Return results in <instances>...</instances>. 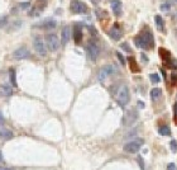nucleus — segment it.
Masks as SVG:
<instances>
[{"mask_svg": "<svg viewBox=\"0 0 177 170\" xmlns=\"http://www.w3.org/2000/svg\"><path fill=\"white\" fill-rule=\"evenodd\" d=\"M115 99H116V103L121 108H124L127 104L129 103L130 100V91H129V88L127 85H120L118 91H116V95H115Z\"/></svg>", "mask_w": 177, "mask_h": 170, "instance_id": "obj_1", "label": "nucleus"}, {"mask_svg": "<svg viewBox=\"0 0 177 170\" xmlns=\"http://www.w3.org/2000/svg\"><path fill=\"white\" fill-rule=\"evenodd\" d=\"M86 54H87V57L91 61H96L99 55H100V47L98 46L96 42L90 41L87 43V46H86Z\"/></svg>", "mask_w": 177, "mask_h": 170, "instance_id": "obj_2", "label": "nucleus"}, {"mask_svg": "<svg viewBox=\"0 0 177 170\" xmlns=\"http://www.w3.org/2000/svg\"><path fill=\"white\" fill-rule=\"evenodd\" d=\"M143 143L144 141L142 138H137V140H133L130 142H127L125 145H124V151L125 152H129V154H135L137 151H139L143 146Z\"/></svg>", "mask_w": 177, "mask_h": 170, "instance_id": "obj_3", "label": "nucleus"}, {"mask_svg": "<svg viewBox=\"0 0 177 170\" xmlns=\"http://www.w3.org/2000/svg\"><path fill=\"white\" fill-rule=\"evenodd\" d=\"M115 72H116V69L113 66V65H106V66H104V68L100 69V71L98 74V80L101 81V83H104L109 76L114 75Z\"/></svg>", "mask_w": 177, "mask_h": 170, "instance_id": "obj_4", "label": "nucleus"}, {"mask_svg": "<svg viewBox=\"0 0 177 170\" xmlns=\"http://www.w3.org/2000/svg\"><path fill=\"white\" fill-rule=\"evenodd\" d=\"M70 9L74 14H84V13H87L89 10L87 5L81 2V0H71Z\"/></svg>", "mask_w": 177, "mask_h": 170, "instance_id": "obj_5", "label": "nucleus"}, {"mask_svg": "<svg viewBox=\"0 0 177 170\" xmlns=\"http://www.w3.org/2000/svg\"><path fill=\"white\" fill-rule=\"evenodd\" d=\"M46 43H47L48 50L52 52H56L60 48V40H58V37L53 33L46 36Z\"/></svg>", "mask_w": 177, "mask_h": 170, "instance_id": "obj_6", "label": "nucleus"}, {"mask_svg": "<svg viewBox=\"0 0 177 170\" xmlns=\"http://www.w3.org/2000/svg\"><path fill=\"white\" fill-rule=\"evenodd\" d=\"M33 47L36 50V52L39 56H46L47 55V48H46V43L40 37H36L33 41Z\"/></svg>", "mask_w": 177, "mask_h": 170, "instance_id": "obj_7", "label": "nucleus"}, {"mask_svg": "<svg viewBox=\"0 0 177 170\" xmlns=\"http://www.w3.org/2000/svg\"><path fill=\"white\" fill-rule=\"evenodd\" d=\"M13 57L17 60H25L31 57V52L27 47H19L13 52Z\"/></svg>", "mask_w": 177, "mask_h": 170, "instance_id": "obj_8", "label": "nucleus"}, {"mask_svg": "<svg viewBox=\"0 0 177 170\" xmlns=\"http://www.w3.org/2000/svg\"><path fill=\"white\" fill-rule=\"evenodd\" d=\"M56 25H57V22H56V20L52 19V18H48V19H46V20H43V22H40V23L36 24L34 27L51 31V29H54V28H56Z\"/></svg>", "mask_w": 177, "mask_h": 170, "instance_id": "obj_9", "label": "nucleus"}, {"mask_svg": "<svg viewBox=\"0 0 177 170\" xmlns=\"http://www.w3.org/2000/svg\"><path fill=\"white\" fill-rule=\"evenodd\" d=\"M138 120V113L135 112L134 109H132V111H129V112H127V114H125V118H124V124H127V126H129V124H133L135 121Z\"/></svg>", "mask_w": 177, "mask_h": 170, "instance_id": "obj_10", "label": "nucleus"}, {"mask_svg": "<svg viewBox=\"0 0 177 170\" xmlns=\"http://www.w3.org/2000/svg\"><path fill=\"white\" fill-rule=\"evenodd\" d=\"M142 37H143V40H144L145 45H147V48H152V47L154 46L153 36H152V33H151V31H149V29H147V31L142 34Z\"/></svg>", "mask_w": 177, "mask_h": 170, "instance_id": "obj_11", "label": "nucleus"}, {"mask_svg": "<svg viewBox=\"0 0 177 170\" xmlns=\"http://www.w3.org/2000/svg\"><path fill=\"white\" fill-rule=\"evenodd\" d=\"M112 10L113 13L116 15V17H120L121 15V10H123V4H121L120 0H113L112 2Z\"/></svg>", "mask_w": 177, "mask_h": 170, "instance_id": "obj_12", "label": "nucleus"}, {"mask_svg": "<svg viewBox=\"0 0 177 170\" xmlns=\"http://www.w3.org/2000/svg\"><path fill=\"white\" fill-rule=\"evenodd\" d=\"M71 38V29L69 25H66V27H63L62 29V33H61V42L62 45H67Z\"/></svg>", "mask_w": 177, "mask_h": 170, "instance_id": "obj_13", "label": "nucleus"}, {"mask_svg": "<svg viewBox=\"0 0 177 170\" xmlns=\"http://www.w3.org/2000/svg\"><path fill=\"white\" fill-rule=\"evenodd\" d=\"M109 36H110L112 40H114V41H119L120 38L123 37V32L120 31V28H118L116 25H115V27H113L110 31H109Z\"/></svg>", "mask_w": 177, "mask_h": 170, "instance_id": "obj_14", "label": "nucleus"}, {"mask_svg": "<svg viewBox=\"0 0 177 170\" xmlns=\"http://www.w3.org/2000/svg\"><path fill=\"white\" fill-rule=\"evenodd\" d=\"M82 37H84V34H82V29L80 28V25L77 24V25H75V28H74V40H75V42L78 45V43H81V41H82Z\"/></svg>", "mask_w": 177, "mask_h": 170, "instance_id": "obj_15", "label": "nucleus"}, {"mask_svg": "<svg viewBox=\"0 0 177 170\" xmlns=\"http://www.w3.org/2000/svg\"><path fill=\"white\" fill-rule=\"evenodd\" d=\"M14 86L13 85H8V84H3L2 86H0V91H2V94L5 95V97H10L13 95V93H14V89H13Z\"/></svg>", "mask_w": 177, "mask_h": 170, "instance_id": "obj_16", "label": "nucleus"}, {"mask_svg": "<svg viewBox=\"0 0 177 170\" xmlns=\"http://www.w3.org/2000/svg\"><path fill=\"white\" fill-rule=\"evenodd\" d=\"M13 132L10 129H6V128H0V138L2 140H10L13 138Z\"/></svg>", "mask_w": 177, "mask_h": 170, "instance_id": "obj_17", "label": "nucleus"}, {"mask_svg": "<svg viewBox=\"0 0 177 170\" xmlns=\"http://www.w3.org/2000/svg\"><path fill=\"white\" fill-rule=\"evenodd\" d=\"M154 22H156L157 29L161 31V32H165V22H163L162 17H161V15H156V17H154Z\"/></svg>", "mask_w": 177, "mask_h": 170, "instance_id": "obj_18", "label": "nucleus"}, {"mask_svg": "<svg viewBox=\"0 0 177 170\" xmlns=\"http://www.w3.org/2000/svg\"><path fill=\"white\" fill-rule=\"evenodd\" d=\"M161 95H162V90H161L159 88H153V89L151 90V98H152L153 102L158 100V99L161 98Z\"/></svg>", "mask_w": 177, "mask_h": 170, "instance_id": "obj_19", "label": "nucleus"}, {"mask_svg": "<svg viewBox=\"0 0 177 170\" xmlns=\"http://www.w3.org/2000/svg\"><path fill=\"white\" fill-rule=\"evenodd\" d=\"M9 80H10V84L17 88L18 86V83H17V75H15V70L14 69H10L9 70Z\"/></svg>", "mask_w": 177, "mask_h": 170, "instance_id": "obj_20", "label": "nucleus"}, {"mask_svg": "<svg viewBox=\"0 0 177 170\" xmlns=\"http://www.w3.org/2000/svg\"><path fill=\"white\" fill-rule=\"evenodd\" d=\"M134 43H135V46L139 47V48H147V45H145V42L143 40L142 34H139V36H137L134 38Z\"/></svg>", "mask_w": 177, "mask_h": 170, "instance_id": "obj_21", "label": "nucleus"}, {"mask_svg": "<svg viewBox=\"0 0 177 170\" xmlns=\"http://www.w3.org/2000/svg\"><path fill=\"white\" fill-rule=\"evenodd\" d=\"M158 132L162 136H171V128L168 126H161L158 128Z\"/></svg>", "mask_w": 177, "mask_h": 170, "instance_id": "obj_22", "label": "nucleus"}, {"mask_svg": "<svg viewBox=\"0 0 177 170\" xmlns=\"http://www.w3.org/2000/svg\"><path fill=\"white\" fill-rule=\"evenodd\" d=\"M128 61H129V65H130V70H132L133 72H139V68L137 66V63H135L134 57H129Z\"/></svg>", "mask_w": 177, "mask_h": 170, "instance_id": "obj_23", "label": "nucleus"}, {"mask_svg": "<svg viewBox=\"0 0 177 170\" xmlns=\"http://www.w3.org/2000/svg\"><path fill=\"white\" fill-rule=\"evenodd\" d=\"M159 55H161L162 59H165V60H168L170 56H171V54H170L167 50H165V48H159Z\"/></svg>", "mask_w": 177, "mask_h": 170, "instance_id": "obj_24", "label": "nucleus"}, {"mask_svg": "<svg viewBox=\"0 0 177 170\" xmlns=\"http://www.w3.org/2000/svg\"><path fill=\"white\" fill-rule=\"evenodd\" d=\"M95 14H96V17H98L99 19H103V18L107 17V13L104 11L103 9H96V10H95Z\"/></svg>", "mask_w": 177, "mask_h": 170, "instance_id": "obj_25", "label": "nucleus"}, {"mask_svg": "<svg viewBox=\"0 0 177 170\" xmlns=\"http://www.w3.org/2000/svg\"><path fill=\"white\" fill-rule=\"evenodd\" d=\"M167 68L168 69H173L176 70L177 69V60L172 59V60H167Z\"/></svg>", "mask_w": 177, "mask_h": 170, "instance_id": "obj_26", "label": "nucleus"}, {"mask_svg": "<svg viewBox=\"0 0 177 170\" xmlns=\"http://www.w3.org/2000/svg\"><path fill=\"white\" fill-rule=\"evenodd\" d=\"M149 79H151V81L153 84H158L161 81V77H159L158 74H151V75H149Z\"/></svg>", "mask_w": 177, "mask_h": 170, "instance_id": "obj_27", "label": "nucleus"}, {"mask_svg": "<svg viewBox=\"0 0 177 170\" xmlns=\"http://www.w3.org/2000/svg\"><path fill=\"white\" fill-rule=\"evenodd\" d=\"M171 8H172V4H171V2L163 3V4L161 5V10H163V11H168V10H171Z\"/></svg>", "mask_w": 177, "mask_h": 170, "instance_id": "obj_28", "label": "nucleus"}, {"mask_svg": "<svg viewBox=\"0 0 177 170\" xmlns=\"http://www.w3.org/2000/svg\"><path fill=\"white\" fill-rule=\"evenodd\" d=\"M170 146H171V150H172L173 152H177V141H176V140H172V141L170 142Z\"/></svg>", "mask_w": 177, "mask_h": 170, "instance_id": "obj_29", "label": "nucleus"}, {"mask_svg": "<svg viewBox=\"0 0 177 170\" xmlns=\"http://www.w3.org/2000/svg\"><path fill=\"white\" fill-rule=\"evenodd\" d=\"M120 47H121V48H123L124 51H127V52H129V54H130V52H132V48H130V46H129V43H121V45H120Z\"/></svg>", "mask_w": 177, "mask_h": 170, "instance_id": "obj_30", "label": "nucleus"}, {"mask_svg": "<svg viewBox=\"0 0 177 170\" xmlns=\"http://www.w3.org/2000/svg\"><path fill=\"white\" fill-rule=\"evenodd\" d=\"M116 57L119 59V61H120V63H121V65H125V59L123 57V55H121L120 52H116Z\"/></svg>", "mask_w": 177, "mask_h": 170, "instance_id": "obj_31", "label": "nucleus"}, {"mask_svg": "<svg viewBox=\"0 0 177 170\" xmlns=\"http://www.w3.org/2000/svg\"><path fill=\"white\" fill-rule=\"evenodd\" d=\"M6 23H8V18H6V17L0 18V28L4 27V25H6Z\"/></svg>", "mask_w": 177, "mask_h": 170, "instance_id": "obj_32", "label": "nucleus"}, {"mask_svg": "<svg viewBox=\"0 0 177 170\" xmlns=\"http://www.w3.org/2000/svg\"><path fill=\"white\" fill-rule=\"evenodd\" d=\"M171 79H172V84L176 85V84H177V74H176V72H173V74L171 75Z\"/></svg>", "mask_w": 177, "mask_h": 170, "instance_id": "obj_33", "label": "nucleus"}, {"mask_svg": "<svg viewBox=\"0 0 177 170\" xmlns=\"http://www.w3.org/2000/svg\"><path fill=\"white\" fill-rule=\"evenodd\" d=\"M137 160H138V163H139V166H141V169L143 170V169H144V163H143V159H142V156H138V158H137Z\"/></svg>", "mask_w": 177, "mask_h": 170, "instance_id": "obj_34", "label": "nucleus"}, {"mask_svg": "<svg viewBox=\"0 0 177 170\" xmlns=\"http://www.w3.org/2000/svg\"><path fill=\"white\" fill-rule=\"evenodd\" d=\"M176 169H177V166L173 163H171V164L167 165V170H176Z\"/></svg>", "mask_w": 177, "mask_h": 170, "instance_id": "obj_35", "label": "nucleus"}, {"mask_svg": "<svg viewBox=\"0 0 177 170\" xmlns=\"http://www.w3.org/2000/svg\"><path fill=\"white\" fill-rule=\"evenodd\" d=\"M5 123V118H4V116H3V113L0 112V126H3Z\"/></svg>", "mask_w": 177, "mask_h": 170, "instance_id": "obj_36", "label": "nucleus"}, {"mask_svg": "<svg viewBox=\"0 0 177 170\" xmlns=\"http://www.w3.org/2000/svg\"><path fill=\"white\" fill-rule=\"evenodd\" d=\"M173 109H175V122L177 123V102L175 103V107H173Z\"/></svg>", "mask_w": 177, "mask_h": 170, "instance_id": "obj_37", "label": "nucleus"}, {"mask_svg": "<svg viewBox=\"0 0 177 170\" xmlns=\"http://www.w3.org/2000/svg\"><path fill=\"white\" fill-rule=\"evenodd\" d=\"M141 59H142V61H143L144 63H145V62H148V57H147L144 54H142V55H141Z\"/></svg>", "mask_w": 177, "mask_h": 170, "instance_id": "obj_38", "label": "nucleus"}, {"mask_svg": "<svg viewBox=\"0 0 177 170\" xmlns=\"http://www.w3.org/2000/svg\"><path fill=\"white\" fill-rule=\"evenodd\" d=\"M28 7H29V3H24V4H20V8H22V9H27Z\"/></svg>", "mask_w": 177, "mask_h": 170, "instance_id": "obj_39", "label": "nucleus"}, {"mask_svg": "<svg viewBox=\"0 0 177 170\" xmlns=\"http://www.w3.org/2000/svg\"><path fill=\"white\" fill-rule=\"evenodd\" d=\"M138 107H139L141 109H143V108H144V103H143L142 100H139V102H138Z\"/></svg>", "mask_w": 177, "mask_h": 170, "instance_id": "obj_40", "label": "nucleus"}, {"mask_svg": "<svg viewBox=\"0 0 177 170\" xmlns=\"http://www.w3.org/2000/svg\"><path fill=\"white\" fill-rule=\"evenodd\" d=\"M4 160V158H3V152H2V150H0V163H2Z\"/></svg>", "mask_w": 177, "mask_h": 170, "instance_id": "obj_41", "label": "nucleus"}, {"mask_svg": "<svg viewBox=\"0 0 177 170\" xmlns=\"http://www.w3.org/2000/svg\"><path fill=\"white\" fill-rule=\"evenodd\" d=\"M0 170H10V169L6 168V166H0Z\"/></svg>", "mask_w": 177, "mask_h": 170, "instance_id": "obj_42", "label": "nucleus"}, {"mask_svg": "<svg viewBox=\"0 0 177 170\" xmlns=\"http://www.w3.org/2000/svg\"><path fill=\"white\" fill-rule=\"evenodd\" d=\"M91 3H92V4H98L99 0H91Z\"/></svg>", "mask_w": 177, "mask_h": 170, "instance_id": "obj_43", "label": "nucleus"}, {"mask_svg": "<svg viewBox=\"0 0 177 170\" xmlns=\"http://www.w3.org/2000/svg\"><path fill=\"white\" fill-rule=\"evenodd\" d=\"M175 3H176V4H177V0H175Z\"/></svg>", "mask_w": 177, "mask_h": 170, "instance_id": "obj_44", "label": "nucleus"}, {"mask_svg": "<svg viewBox=\"0 0 177 170\" xmlns=\"http://www.w3.org/2000/svg\"><path fill=\"white\" fill-rule=\"evenodd\" d=\"M176 14H177V13H176Z\"/></svg>", "mask_w": 177, "mask_h": 170, "instance_id": "obj_45", "label": "nucleus"}]
</instances>
